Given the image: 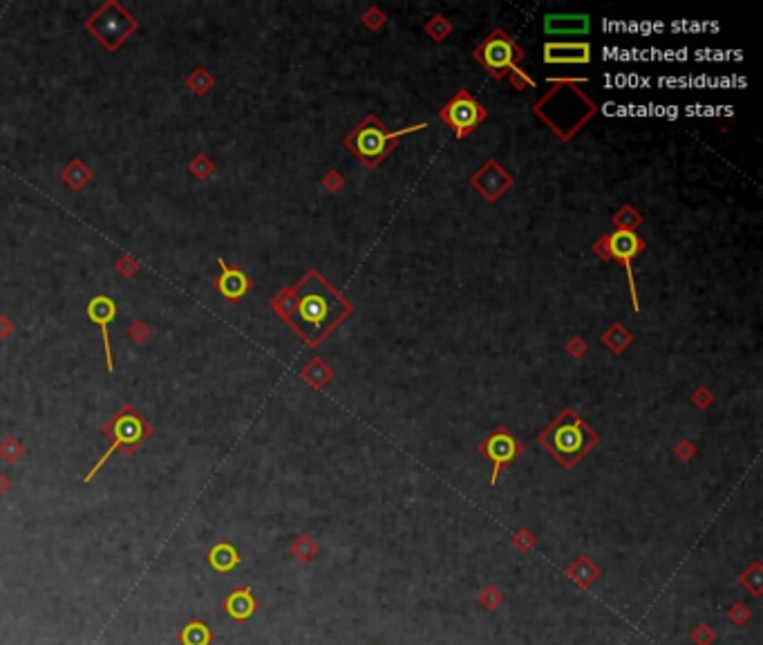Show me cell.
I'll list each match as a JSON object with an SVG mask.
<instances>
[{"label":"cell","mask_w":763,"mask_h":645,"mask_svg":"<svg viewBox=\"0 0 763 645\" xmlns=\"http://www.w3.org/2000/svg\"><path fill=\"white\" fill-rule=\"evenodd\" d=\"M611 222H613L615 231H636L644 222V217L640 215L638 209L632 207V204H625V207H620V211H615Z\"/></svg>","instance_id":"obj_20"},{"label":"cell","mask_w":763,"mask_h":645,"mask_svg":"<svg viewBox=\"0 0 763 645\" xmlns=\"http://www.w3.org/2000/svg\"><path fill=\"white\" fill-rule=\"evenodd\" d=\"M512 182H515V180H512V175L500 164V161H495V159H488L477 173L471 175V186L490 204H495L497 200H500L506 190L512 186Z\"/></svg>","instance_id":"obj_11"},{"label":"cell","mask_w":763,"mask_h":645,"mask_svg":"<svg viewBox=\"0 0 763 645\" xmlns=\"http://www.w3.org/2000/svg\"><path fill=\"white\" fill-rule=\"evenodd\" d=\"M222 607L233 621H246V619L253 617V612H256L258 605H256V598H253L251 590H248V587H236L224 598Z\"/></svg>","instance_id":"obj_16"},{"label":"cell","mask_w":763,"mask_h":645,"mask_svg":"<svg viewBox=\"0 0 763 645\" xmlns=\"http://www.w3.org/2000/svg\"><path fill=\"white\" fill-rule=\"evenodd\" d=\"M425 34H428L434 43H441V40H446L450 34H452V23L446 18V16H441V13H437V16H432L428 23H425Z\"/></svg>","instance_id":"obj_22"},{"label":"cell","mask_w":763,"mask_h":645,"mask_svg":"<svg viewBox=\"0 0 763 645\" xmlns=\"http://www.w3.org/2000/svg\"><path fill=\"white\" fill-rule=\"evenodd\" d=\"M676 455H679L681 460H689V457L694 455V446L689 444V442H681V444L676 446Z\"/></svg>","instance_id":"obj_30"},{"label":"cell","mask_w":763,"mask_h":645,"mask_svg":"<svg viewBox=\"0 0 763 645\" xmlns=\"http://www.w3.org/2000/svg\"><path fill=\"white\" fill-rule=\"evenodd\" d=\"M634 336L620 322H611V325L603 332V345H607L613 354H622V352L632 345Z\"/></svg>","instance_id":"obj_18"},{"label":"cell","mask_w":763,"mask_h":645,"mask_svg":"<svg viewBox=\"0 0 763 645\" xmlns=\"http://www.w3.org/2000/svg\"><path fill=\"white\" fill-rule=\"evenodd\" d=\"M291 291L293 312L285 322L309 347H318L354 314V305L318 269L307 271Z\"/></svg>","instance_id":"obj_1"},{"label":"cell","mask_w":763,"mask_h":645,"mask_svg":"<svg viewBox=\"0 0 763 645\" xmlns=\"http://www.w3.org/2000/svg\"><path fill=\"white\" fill-rule=\"evenodd\" d=\"M692 401H694L698 408H708V406L714 401V394H712L710 388H698V390L692 394Z\"/></svg>","instance_id":"obj_29"},{"label":"cell","mask_w":763,"mask_h":645,"mask_svg":"<svg viewBox=\"0 0 763 645\" xmlns=\"http://www.w3.org/2000/svg\"><path fill=\"white\" fill-rule=\"evenodd\" d=\"M114 314H116V305H114V300L110 296H97V298H92L90 303H87V316H90V320L97 322V325L101 327V336H104L108 372L114 370L112 349H110V332H108V325H110V320L114 318Z\"/></svg>","instance_id":"obj_13"},{"label":"cell","mask_w":763,"mask_h":645,"mask_svg":"<svg viewBox=\"0 0 763 645\" xmlns=\"http://www.w3.org/2000/svg\"><path fill=\"white\" fill-rule=\"evenodd\" d=\"M291 551L296 553V558H300V560H309L312 555L316 553V547H314V542H312L309 538L302 536V538H298L296 545L291 547Z\"/></svg>","instance_id":"obj_26"},{"label":"cell","mask_w":763,"mask_h":645,"mask_svg":"<svg viewBox=\"0 0 763 645\" xmlns=\"http://www.w3.org/2000/svg\"><path fill=\"white\" fill-rule=\"evenodd\" d=\"M591 27V18L586 13H551L544 18L547 34L555 36H569V34H586Z\"/></svg>","instance_id":"obj_15"},{"label":"cell","mask_w":763,"mask_h":645,"mask_svg":"<svg viewBox=\"0 0 763 645\" xmlns=\"http://www.w3.org/2000/svg\"><path fill=\"white\" fill-rule=\"evenodd\" d=\"M589 349V345H586V341L582 339V336H573L569 343H566V354L573 357V359H580L584 357V352Z\"/></svg>","instance_id":"obj_28"},{"label":"cell","mask_w":763,"mask_h":645,"mask_svg":"<svg viewBox=\"0 0 763 645\" xmlns=\"http://www.w3.org/2000/svg\"><path fill=\"white\" fill-rule=\"evenodd\" d=\"M508 83L512 85V90H526V87H535V81L526 75V70H522L520 65L512 67L508 75H506Z\"/></svg>","instance_id":"obj_24"},{"label":"cell","mask_w":763,"mask_h":645,"mask_svg":"<svg viewBox=\"0 0 763 645\" xmlns=\"http://www.w3.org/2000/svg\"><path fill=\"white\" fill-rule=\"evenodd\" d=\"M425 128H428V124L423 121V124H415V126H407V128H401V130H390L376 114H368L345 137L343 143H345L347 151H351L363 161L365 168L374 170V168H378L380 164H383V159L388 155H392L396 151V146H399L401 137L419 133V130H425Z\"/></svg>","instance_id":"obj_4"},{"label":"cell","mask_w":763,"mask_h":645,"mask_svg":"<svg viewBox=\"0 0 763 645\" xmlns=\"http://www.w3.org/2000/svg\"><path fill=\"white\" fill-rule=\"evenodd\" d=\"M219 267H222V271H219V278L215 281L219 294L229 300H240L244 294H248L251 281H248V276L240 267H229L222 258H219Z\"/></svg>","instance_id":"obj_14"},{"label":"cell","mask_w":763,"mask_h":645,"mask_svg":"<svg viewBox=\"0 0 763 645\" xmlns=\"http://www.w3.org/2000/svg\"><path fill=\"white\" fill-rule=\"evenodd\" d=\"M479 450H481V455L488 457L490 464H493L490 484L495 487L497 479H500V475L524 452V446H522L520 439L512 435L508 428L497 426V428L481 442Z\"/></svg>","instance_id":"obj_10"},{"label":"cell","mask_w":763,"mask_h":645,"mask_svg":"<svg viewBox=\"0 0 763 645\" xmlns=\"http://www.w3.org/2000/svg\"><path fill=\"white\" fill-rule=\"evenodd\" d=\"M135 27H137L135 18H132L128 11H123L116 3H106L90 21H87V29H90V32L110 50L119 48V43L126 36H130V32Z\"/></svg>","instance_id":"obj_9"},{"label":"cell","mask_w":763,"mask_h":645,"mask_svg":"<svg viewBox=\"0 0 763 645\" xmlns=\"http://www.w3.org/2000/svg\"><path fill=\"white\" fill-rule=\"evenodd\" d=\"M271 307H273V312H275L278 316H280L282 320H287V318L291 316V312H293V291H291V287H289V289H282L280 294L273 298Z\"/></svg>","instance_id":"obj_23"},{"label":"cell","mask_w":763,"mask_h":645,"mask_svg":"<svg viewBox=\"0 0 763 645\" xmlns=\"http://www.w3.org/2000/svg\"><path fill=\"white\" fill-rule=\"evenodd\" d=\"M647 249V242H644L636 231H613L607 233V236L598 238L593 242V254L600 260H613L622 265L625 273H627V283H629V294H632V305L634 312H640V303H638V289H636V278H634V269H632V260L634 256L642 254Z\"/></svg>","instance_id":"obj_5"},{"label":"cell","mask_w":763,"mask_h":645,"mask_svg":"<svg viewBox=\"0 0 763 645\" xmlns=\"http://www.w3.org/2000/svg\"><path fill=\"white\" fill-rule=\"evenodd\" d=\"M7 487H9L7 479H5V477H0V493H5V491H7Z\"/></svg>","instance_id":"obj_31"},{"label":"cell","mask_w":763,"mask_h":645,"mask_svg":"<svg viewBox=\"0 0 763 645\" xmlns=\"http://www.w3.org/2000/svg\"><path fill=\"white\" fill-rule=\"evenodd\" d=\"M300 374H302V379L307 381V384H312L314 388H325V384L334 376L331 370H329V365L325 361H320V359H314V361L307 363V368Z\"/></svg>","instance_id":"obj_21"},{"label":"cell","mask_w":763,"mask_h":645,"mask_svg":"<svg viewBox=\"0 0 763 645\" xmlns=\"http://www.w3.org/2000/svg\"><path fill=\"white\" fill-rule=\"evenodd\" d=\"M106 435H112V444L110 448L99 457V462L90 468V473L83 477V482H92V477L104 468V464L110 460L112 452L121 450V446H128V452L135 450V446H139L146 437H150V426L141 419V415L137 413L132 406H123L119 413H116L104 430Z\"/></svg>","instance_id":"obj_7"},{"label":"cell","mask_w":763,"mask_h":645,"mask_svg":"<svg viewBox=\"0 0 763 645\" xmlns=\"http://www.w3.org/2000/svg\"><path fill=\"white\" fill-rule=\"evenodd\" d=\"M439 119L452 130V135L457 139H466L471 137V133L477 126H481L488 119V110L468 90H459L439 110Z\"/></svg>","instance_id":"obj_8"},{"label":"cell","mask_w":763,"mask_h":645,"mask_svg":"<svg viewBox=\"0 0 763 645\" xmlns=\"http://www.w3.org/2000/svg\"><path fill=\"white\" fill-rule=\"evenodd\" d=\"M539 444L564 468H573L598 444V435L573 408H566L549 428L539 433Z\"/></svg>","instance_id":"obj_3"},{"label":"cell","mask_w":763,"mask_h":645,"mask_svg":"<svg viewBox=\"0 0 763 645\" xmlns=\"http://www.w3.org/2000/svg\"><path fill=\"white\" fill-rule=\"evenodd\" d=\"M549 83L551 90L535 101L533 112L562 141H571L598 114V106L580 90L586 79H549Z\"/></svg>","instance_id":"obj_2"},{"label":"cell","mask_w":763,"mask_h":645,"mask_svg":"<svg viewBox=\"0 0 763 645\" xmlns=\"http://www.w3.org/2000/svg\"><path fill=\"white\" fill-rule=\"evenodd\" d=\"M385 21H388V16H385V13L380 11L378 7H370L368 11L363 13V25L368 27V29H372V32H376V29L383 27Z\"/></svg>","instance_id":"obj_25"},{"label":"cell","mask_w":763,"mask_h":645,"mask_svg":"<svg viewBox=\"0 0 763 645\" xmlns=\"http://www.w3.org/2000/svg\"><path fill=\"white\" fill-rule=\"evenodd\" d=\"M591 45L584 40L544 43V63L549 65H586L591 63Z\"/></svg>","instance_id":"obj_12"},{"label":"cell","mask_w":763,"mask_h":645,"mask_svg":"<svg viewBox=\"0 0 763 645\" xmlns=\"http://www.w3.org/2000/svg\"><path fill=\"white\" fill-rule=\"evenodd\" d=\"M177 641H180L182 645H211L213 634H211V629H209L207 623H202V621L193 619V621H190V623L182 629V632L177 634Z\"/></svg>","instance_id":"obj_19"},{"label":"cell","mask_w":763,"mask_h":645,"mask_svg":"<svg viewBox=\"0 0 763 645\" xmlns=\"http://www.w3.org/2000/svg\"><path fill=\"white\" fill-rule=\"evenodd\" d=\"M209 565L215 571H219V574H229L231 569H236L240 565V553L229 542H219V545H215L209 551Z\"/></svg>","instance_id":"obj_17"},{"label":"cell","mask_w":763,"mask_h":645,"mask_svg":"<svg viewBox=\"0 0 763 645\" xmlns=\"http://www.w3.org/2000/svg\"><path fill=\"white\" fill-rule=\"evenodd\" d=\"M322 184H325L329 193H339V190H343V186H345V178L339 170H329L325 178H322Z\"/></svg>","instance_id":"obj_27"},{"label":"cell","mask_w":763,"mask_h":645,"mask_svg":"<svg viewBox=\"0 0 763 645\" xmlns=\"http://www.w3.org/2000/svg\"><path fill=\"white\" fill-rule=\"evenodd\" d=\"M526 52L517 45V40L508 36L504 29H493V32L486 36V40L481 45L475 48L473 58L488 72V75L497 81L506 79V75L517 67L524 61Z\"/></svg>","instance_id":"obj_6"}]
</instances>
